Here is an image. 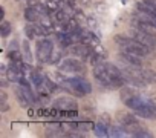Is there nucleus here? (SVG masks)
I'll use <instances>...</instances> for the list:
<instances>
[{
	"label": "nucleus",
	"mask_w": 156,
	"mask_h": 138,
	"mask_svg": "<svg viewBox=\"0 0 156 138\" xmlns=\"http://www.w3.org/2000/svg\"><path fill=\"white\" fill-rule=\"evenodd\" d=\"M70 54L78 57V58H81V60H87L92 55V48L89 45H86V43H83V45H73L70 48Z\"/></svg>",
	"instance_id": "1a4fd4ad"
},
{
	"label": "nucleus",
	"mask_w": 156,
	"mask_h": 138,
	"mask_svg": "<svg viewBox=\"0 0 156 138\" xmlns=\"http://www.w3.org/2000/svg\"><path fill=\"white\" fill-rule=\"evenodd\" d=\"M0 17H2V19L5 17V11H3V8H2V9H0Z\"/></svg>",
	"instance_id": "a878e982"
},
{
	"label": "nucleus",
	"mask_w": 156,
	"mask_h": 138,
	"mask_svg": "<svg viewBox=\"0 0 156 138\" xmlns=\"http://www.w3.org/2000/svg\"><path fill=\"white\" fill-rule=\"evenodd\" d=\"M83 3H90V0H81Z\"/></svg>",
	"instance_id": "bb28decb"
},
{
	"label": "nucleus",
	"mask_w": 156,
	"mask_h": 138,
	"mask_svg": "<svg viewBox=\"0 0 156 138\" xmlns=\"http://www.w3.org/2000/svg\"><path fill=\"white\" fill-rule=\"evenodd\" d=\"M61 86L69 91L70 94L76 95V97H84L87 94L92 92V85L81 77H73V78H64L61 82Z\"/></svg>",
	"instance_id": "f03ea898"
},
{
	"label": "nucleus",
	"mask_w": 156,
	"mask_h": 138,
	"mask_svg": "<svg viewBox=\"0 0 156 138\" xmlns=\"http://www.w3.org/2000/svg\"><path fill=\"white\" fill-rule=\"evenodd\" d=\"M0 104H2V106H0V111H2V112H6V111L9 109V107H8V103H6V101H2Z\"/></svg>",
	"instance_id": "b1692460"
},
{
	"label": "nucleus",
	"mask_w": 156,
	"mask_h": 138,
	"mask_svg": "<svg viewBox=\"0 0 156 138\" xmlns=\"http://www.w3.org/2000/svg\"><path fill=\"white\" fill-rule=\"evenodd\" d=\"M52 54H54V45L51 40L43 38L37 43V58L40 63L52 61Z\"/></svg>",
	"instance_id": "39448f33"
},
{
	"label": "nucleus",
	"mask_w": 156,
	"mask_h": 138,
	"mask_svg": "<svg viewBox=\"0 0 156 138\" xmlns=\"http://www.w3.org/2000/svg\"><path fill=\"white\" fill-rule=\"evenodd\" d=\"M54 107L60 109V111H66V112H72L76 109V103L75 100L69 98V97H60L54 101Z\"/></svg>",
	"instance_id": "9d476101"
},
{
	"label": "nucleus",
	"mask_w": 156,
	"mask_h": 138,
	"mask_svg": "<svg viewBox=\"0 0 156 138\" xmlns=\"http://www.w3.org/2000/svg\"><path fill=\"white\" fill-rule=\"evenodd\" d=\"M16 97H17V100H19V103H20V106L22 107H28L32 101H31V98L23 92V89L22 88H17L16 89Z\"/></svg>",
	"instance_id": "ddd939ff"
},
{
	"label": "nucleus",
	"mask_w": 156,
	"mask_h": 138,
	"mask_svg": "<svg viewBox=\"0 0 156 138\" xmlns=\"http://www.w3.org/2000/svg\"><path fill=\"white\" fill-rule=\"evenodd\" d=\"M119 123H121V126L127 130V133H132V135H138L144 127H142V124L138 121V118L135 117V115H130V114H122V115H119Z\"/></svg>",
	"instance_id": "423d86ee"
},
{
	"label": "nucleus",
	"mask_w": 156,
	"mask_h": 138,
	"mask_svg": "<svg viewBox=\"0 0 156 138\" xmlns=\"http://www.w3.org/2000/svg\"><path fill=\"white\" fill-rule=\"evenodd\" d=\"M130 34H132V37H133L135 40H138L139 43H142V45L147 46L148 49L156 51V35H154L153 32H148V31H142V29L135 28V29L130 31Z\"/></svg>",
	"instance_id": "20e7f679"
},
{
	"label": "nucleus",
	"mask_w": 156,
	"mask_h": 138,
	"mask_svg": "<svg viewBox=\"0 0 156 138\" xmlns=\"http://www.w3.org/2000/svg\"><path fill=\"white\" fill-rule=\"evenodd\" d=\"M119 55L130 66H133V67H142V57H139L136 54H132V52H126V51H121Z\"/></svg>",
	"instance_id": "9b49d317"
},
{
	"label": "nucleus",
	"mask_w": 156,
	"mask_h": 138,
	"mask_svg": "<svg viewBox=\"0 0 156 138\" xmlns=\"http://www.w3.org/2000/svg\"><path fill=\"white\" fill-rule=\"evenodd\" d=\"M44 75H41L38 71H31V82H32V85L38 89V88H41V85L44 83Z\"/></svg>",
	"instance_id": "2eb2a0df"
},
{
	"label": "nucleus",
	"mask_w": 156,
	"mask_h": 138,
	"mask_svg": "<svg viewBox=\"0 0 156 138\" xmlns=\"http://www.w3.org/2000/svg\"><path fill=\"white\" fill-rule=\"evenodd\" d=\"M8 57H9L11 61H22V60H23V54H20L17 49H9Z\"/></svg>",
	"instance_id": "412c9836"
},
{
	"label": "nucleus",
	"mask_w": 156,
	"mask_h": 138,
	"mask_svg": "<svg viewBox=\"0 0 156 138\" xmlns=\"http://www.w3.org/2000/svg\"><path fill=\"white\" fill-rule=\"evenodd\" d=\"M94 132H95L97 136H107V135H109V126H106L104 123H98V124L95 126Z\"/></svg>",
	"instance_id": "f3484780"
},
{
	"label": "nucleus",
	"mask_w": 156,
	"mask_h": 138,
	"mask_svg": "<svg viewBox=\"0 0 156 138\" xmlns=\"http://www.w3.org/2000/svg\"><path fill=\"white\" fill-rule=\"evenodd\" d=\"M127 133V130L124 127H115V126H109V135L110 136H124Z\"/></svg>",
	"instance_id": "6ab92c4d"
},
{
	"label": "nucleus",
	"mask_w": 156,
	"mask_h": 138,
	"mask_svg": "<svg viewBox=\"0 0 156 138\" xmlns=\"http://www.w3.org/2000/svg\"><path fill=\"white\" fill-rule=\"evenodd\" d=\"M135 114L138 117H142V118H147V120H154L156 118V103L145 100L138 109H135Z\"/></svg>",
	"instance_id": "6e6552de"
},
{
	"label": "nucleus",
	"mask_w": 156,
	"mask_h": 138,
	"mask_svg": "<svg viewBox=\"0 0 156 138\" xmlns=\"http://www.w3.org/2000/svg\"><path fill=\"white\" fill-rule=\"evenodd\" d=\"M136 95H138L136 91H133V89H130V88H121L119 97H121V100L124 101V104H126L129 100H132L133 97H136Z\"/></svg>",
	"instance_id": "4468645a"
},
{
	"label": "nucleus",
	"mask_w": 156,
	"mask_h": 138,
	"mask_svg": "<svg viewBox=\"0 0 156 138\" xmlns=\"http://www.w3.org/2000/svg\"><path fill=\"white\" fill-rule=\"evenodd\" d=\"M115 42L116 45L121 48V51H126V52H132V54H136L142 58H145L151 49H148L147 46H144L142 43H139L138 40H135L133 37H121V35H116L115 37Z\"/></svg>",
	"instance_id": "7ed1b4c3"
},
{
	"label": "nucleus",
	"mask_w": 156,
	"mask_h": 138,
	"mask_svg": "<svg viewBox=\"0 0 156 138\" xmlns=\"http://www.w3.org/2000/svg\"><path fill=\"white\" fill-rule=\"evenodd\" d=\"M139 72H141V77L147 83H156V71L148 67H139Z\"/></svg>",
	"instance_id": "f8f14e48"
},
{
	"label": "nucleus",
	"mask_w": 156,
	"mask_h": 138,
	"mask_svg": "<svg viewBox=\"0 0 156 138\" xmlns=\"http://www.w3.org/2000/svg\"><path fill=\"white\" fill-rule=\"evenodd\" d=\"M25 32L28 35V38H37L38 34H37V29H35V25H29L25 28Z\"/></svg>",
	"instance_id": "4be33fe9"
},
{
	"label": "nucleus",
	"mask_w": 156,
	"mask_h": 138,
	"mask_svg": "<svg viewBox=\"0 0 156 138\" xmlns=\"http://www.w3.org/2000/svg\"><path fill=\"white\" fill-rule=\"evenodd\" d=\"M58 67L63 72H73V74H80V72L84 71L83 63L76 58H64V60L60 61Z\"/></svg>",
	"instance_id": "0eeeda50"
},
{
	"label": "nucleus",
	"mask_w": 156,
	"mask_h": 138,
	"mask_svg": "<svg viewBox=\"0 0 156 138\" xmlns=\"http://www.w3.org/2000/svg\"><path fill=\"white\" fill-rule=\"evenodd\" d=\"M25 19L28 22H38L40 20V13L35 8H26L25 9Z\"/></svg>",
	"instance_id": "dca6fc26"
},
{
	"label": "nucleus",
	"mask_w": 156,
	"mask_h": 138,
	"mask_svg": "<svg viewBox=\"0 0 156 138\" xmlns=\"http://www.w3.org/2000/svg\"><path fill=\"white\" fill-rule=\"evenodd\" d=\"M9 49H17V45H16V42H11V45H9Z\"/></svg>",
	"instance_id": "393cba45"
},
{
	"label": "nucleus",
	"mask_w": 156,
	"mask_h": 138,
	"mask_svg": "<svg viewBox=\"0 0 156 138\" xmlns=\"http://www.w3.org/2000/svg\"><path fill=\"white\" fill-rule=\"evenodd\" d=\"M23 60L26 63H32V54H31V48H29V42L25 40L23 42Z\"/></svg>",
	"instance_id": "a211bd4d"
},
{
	"label": "nucleus",
	"mask_w": 156,
	"mask_h": 138,
	"mask_svg": "<svg viewBox=\"0 0 156 138\" xmlns=\"http://www.w3.org/2000/svg\"><path fill=\"white\" fill-rule=\"evenodd\" d=\"M12 31V26L9 22H2V25H0V35L2 37H8Z\"/></svg>",
	"instance_id": "aec40b11"
},
{
	"label": "nucleus",
	"mask_w": 156,
	"mask_h": 138,
	"mask_svg": "<svg viewBox=\"0 0 156 138\" xmlns=\"http://www.w3.org/2000/svg\"><path fill=\"white\" fill-rule=\"evenodd\" d=\"M94 75L97 78V82L104 86V88H109V89H116V88H121L124 85V77H113L109 69L106 66V63H98L97 66H94Z\"/></svg>",
	"instance_id": "f257e3e1"
},
{
	"label": "nucleus",
	"mask_w": 156,
	"mask_h": 138,
	"mask_svg": "<svg viewBox=\"0 0 156 138\" xmlns=\"http://www.w3.org/2000/svg\"><path fill=\"white\" fill-rule=\"evenodd\" d=\"M46 6L49 8V11H57V9H60V8H58V6H60L58 0H48V2H46Z\"/></svg>",
	"instance_id": "5701e85b"
}]
</instances>
